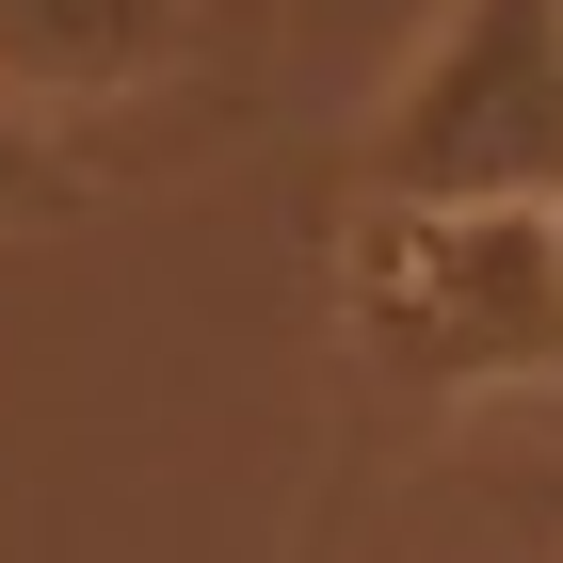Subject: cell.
<instances>
[{"label":"cell","mask_w":563,"mask_h":563,"mask_svg":"<svg viewBox=\"0 0 563 563\" xmlns=\"http://www.w3.org/2000/svg\"><path fill=\"white\" fill-rule=\"evenodd\" d=\"M354 339L387 354L402 387H531L563 371V274H548V194L451 210V194H354L339 242Z\"/></svg>","instance_id":"cell-1"},{"label":"cell","mask_w":563,"mask_h":563,"mask_svg":"<svg viewBox=\"0 0 563 563\" xmlns=\"http://www.w3.org/2000/svg\"><path fill=\"white\" fill-rule=\"evenodd\" d=\"M354 194H451V210L563 194V0H451L354 145Z\"/></svg>","instance_id":"cell-2"},{"label":"cell","mask_w":563,"mask_h":563,"mask_svg":"<svg viewBox=\"0 0 563 563\" xmlns=\"http://www.w3.org/2000/svg\"><path fill=\"white\" fill-rule=\"evenodd\" d=\"M210 48V0H0V97L16 113H130Z\"/></svg>","instance_id":"cell-3"},{"label":"cell","mask_w":563,"mask_h":563,"mask_svg":"<svg viewBox=\"0 0 563 563\" xmlns=\"http://www.w3.org/2000/svg\"><path fill=\"white\" fill-rule=\"evenodd\" d=\"M48 210H65V162H48V130L0 97V225H48Z\"/></svg>","instance_id":"cell-4"},{"label":"cell","mask_w":563,"mask_h":563,"mask_svg":"<svg viewBox=\"0 0 563 563\" xmlns=\"http://www.w3.org/2000/svg\"><path fill=\"white\" fill-rule=\"evenodd\" d=\"M548 274H563V194H548Z\"/></svg>","instance_id":"cell-5"}]
</instances>
